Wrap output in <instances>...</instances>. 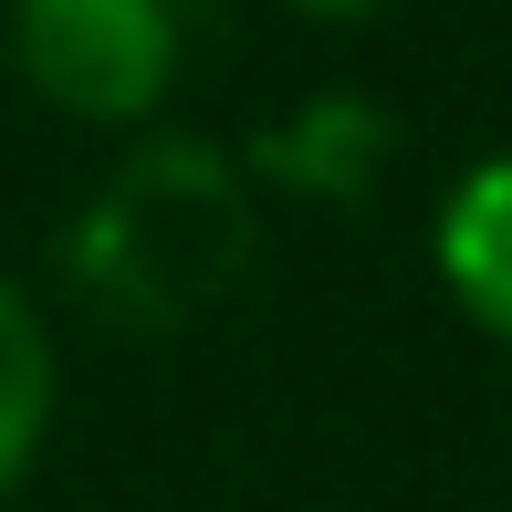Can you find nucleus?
I'll return each instance as SVG.
<instances>
[{
  "instance_id": "1",
  "label": "nucleus",
  "mask_w": 512,
  "mask_h": 512,
  "mask_svg": "<svg viewBox=\"0 0 512 512\" xmlns=\"http://www.w3.org/2000/svg\"><path fill=\"white\" fill-rule=\"evenodd\" d=\"M241 251H251V209L230 189V168L209 147H147L74 220L63 272L105 324L147 335V324H178L189 304H209L241 272Z\"/></svg>"
},
{
  "instance_id": "2",
  "label": "nucleus",
  "mask_w": 512,
  "mask_h": 512,
  "mask_svg": "<svg viewBox=\"0 0 512 512\" xmlns=\"http://www.w3.org/2000/svg\"><path fill=\"white\" fill-rule=\"evenodd\" d=\"M11 63L74 126H136L178 84V21L168 0H21Z\"/></svg>"
},
{
  "instance_id": "3",
  "label": "nucleus",
  "mask_w": 512,
  "mask_h": 512,
  "mask_svg": "<svg viewBox=\"0 0 512 512\" xmlns=\"http://www.w3.org/2000/svg\"><path fill=\"white\" fill-rule=\"evenodd\" d=\"M439 283L481 335L512 345V157H481L439 209Z\"/></svg>"
},
{
  "instance_id": "4",
  "label": "nucleus",
  "mask_w": 512,
  "mask_h": 512,
  "mask_svg": "<svg viewBox=\"0 0 512 512\" xmlns=\"http://www.w3.org/2000/svg\"><path fill=\"white\" fill-rule=\"evenodd\" d=\"M53 335H42L32 293L0 283V502L21 492V471L42 460V429H53Z\"/></svg>"
},
{
  "instance_id": "5",
  "label": "nucleus",
  "mask_w": 512,
  "mask_h": 512,
  "mask_svg": "<svg viewBox=\"0 0 512 512\" xmlns=\"http://www.w3.org/2000/svg\"><path fill=\"white\" fill-rule=\"evenodd\" d=\"M283 11H293V21H377L387 0H283Z\"/></svg>"
}]
</instances>
